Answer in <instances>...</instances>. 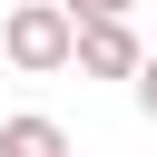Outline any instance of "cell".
<instances>
[{
	"label": "cell",
	"mask_w": 157,
	"mask_h": 157,
	"mask_svg": "<svg viewBox=\"0 0 157 157\" xmlns=\"http://www.w3.org/2000/svg\"><path fill=\"white\" fill-rule=\"evenodd\" d=\"M137 29H128V10H98V20H78V78H137Z\"/></svg>",
	"instance_id": "7a4b0ae2"
},
{
	"label": "cell",
	"mask_w": 157,
	"mask_h": 157,
	"mask_svg": "<svg viewBox=\"0 0 157 157\" xmlns=\"http://www.w3.org/2000/svg\"><path fill=\"white\" fill-rule=\"evenodd\" d=\"M0 157H69V137H59V118L20 108V118H0Z\"/></svg>",
	"instance_id": "3957f363"
},
{
	"label": "cell",
	"mask_w": 157,
	"mask_h": 157,
	"mask_svg": "<svg viewBox=\"0 0 157 157\" xmlns=\"http://www.w3.org/2000/svg\"><path fill=\"white\" fill-rule=\"evenodd\" d=\"M69 10H78V20H98V10H137V0H69Z\"/></svg>",
	"instance_id": "5b68a950"
},
{
	"label": "cell",
	"mask_w": 157,
	"mask_h": 157,
	"mask_svg": "<svg viewBox=\"0 0 157 157\" xmlns=\"http://www.w3.org/2000/svg\"><path fill=\"white\" fill-rule=\"evenodd\" d=\"M0 59H10L20 78H59V69L78 59V10H69V0H20V10L0 20Z\"/></svg>",
	"instance_id": "6da1fadb"
},
{
	"label": "cell",
	"mask_w": 157,
	"mask_h": 157,
	"mask_svg": "<svg viewBox=\"0 0 157 157\" xmlns=\"http://www.w3.org/2000/svg\"><path fill=\"white\" fill-rule=\"evenodd\" d=\"M128 88H137V108H147V128H157V59H137V78H128Z\"/></svg>",
	"instance_id": "277c9868"
}]
</instances>
